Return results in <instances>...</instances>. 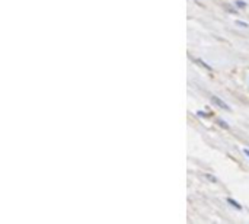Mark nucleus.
<instances>
[{"instance_id":"obj_3","label":"nucleus","mask_w":249,"mask_h":224,"mask_svg":"<svg viewBox=\"0 0 249 224\" xmlns=\"http://www.w3.org/2000/svg\"><path fill=\"white\" fill-rule=\"evenodd\" d=\"M196 63H197V64H200V66H203V67H204V69H207V70H212V67H210V66H207V64H206L203 60H200V58H197V60H196Z\"/></svg>"},{"instance_id":"obj_1","label":"nucleus","mask_w":249,"mask_h":224,"mask_svg":"<svg viewBox=\"0 0 249 224\" xmlns=\"http://www.w3.org/2000/svg\"><path fill=\"white\" fill-rule=\"evenodd\" d=\"M213 102H214L216 105H219L220 108H223L225 111H231V108H229V105H228V103H225L223 101H220V99H219L217 96H213Z\"/></svg>"},{"instance_id":"obj_4","label":"nucleus","mask_w":249,"mask_h":224,"mask_svg":"<svg viewBox=\"0 0 249 224\" xmlns=\"http://www.w3.org/2000/svg\"><path fill=\"white\" fill-rule=\"evenodd\" d=\"M236 6H238V7H247V3H244L242 0H238V1H236Z\"/></svg>"},{"instance_id":"obj_2","label":"nucleus","mask_w":249,"mask_h":224,"mask_svg":"<svg viewBox=\"0 0 249 224\" xmlns=\"http://www.w3.org/2000/svg\"><path fill=\"white\" fill-rule=\"evenodd\" d=\"M226 201H228V203H229L231 206H233V207H235L236 210H242V207H241V206H239V204H238V203H236V201H235L233 198H228Z\"/></svg>"},{"instance_id":"obj_7","label":"nucleus","mask_w":249,"mask_h":224,"mask_svg":"<svg viewBox=\"0 0 249 224\" xmlns=\"http://www.w3.org/2000/svg\"><path fill=\"white\" fill-rule=\"evenodd\" d=\"M244 153H245V155H247V156L249 157V150H248V149H244Z\"/></svg>"},{"instance_id":"obj_6","label":"nucleus","mask_w":249,"mask_h":224,"mask_svg":"<svg viewBox=\"0 0 249 224\" xmlns=\"http://www.w3.org/2000/svg\"><path fill=\"white\" fill-rule=\"evenodd\" d=\"M219 124H220V125H223V127H225V128H228V124H225V122H223V121H219Z\"/></svg>"},{"instance_id":"obj_5","label":"nucleus","mask_w":249,"mask_h":224,"mask_svg":"<svg viewBox=\"0 0 249 224\" xmlns=\"http://www.w3.org/2000/svg\"><path fill=\"white\" fill-rule=\"evenodd\" d=\"M236 23H238L239 26H242V28H247V26H248V23H247V22H241V20H238Z\"/></svg>"}]
</instances>
